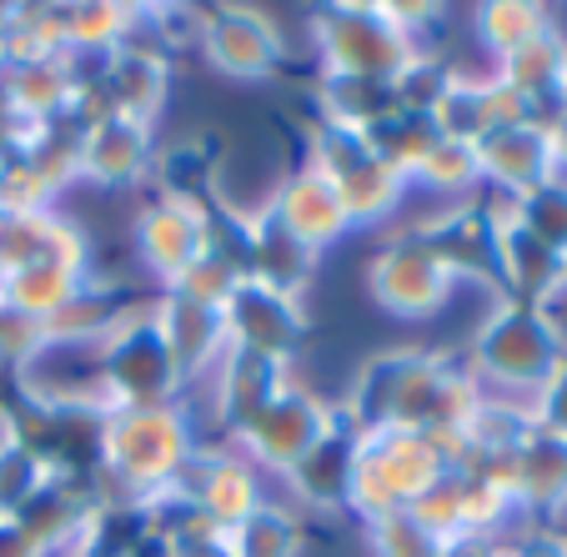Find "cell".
<instances>
[{"mask_svg":"<svg viewBox=\"0 0 567 557\" xmlns=\"http://www.w3.org/2000/svg\"><path fill=\"white\" fill-rule=\"evenodd\" d=\"M563 291H567V257H563Z\"/></svg>","mask_w":567,"mask_h":557,"instance_id":"44","label":"cell"},{"mask_svg":"<svg viewBox=\"0 0 567 557\" xmlns=\"http://www.w3.org/2000/svg\"><path fill=\"white\" fill-rule=\"evenodd\" d=\"M96 386L106 408H161L182 402L186 372L156 322V297L131 301L121 322L96 342Z\"/></svg>","mask_w":567,"mask_h":557,"instance_id":"4","label":"cell"},{"mask_svg":"<svg viewBox=\"0 0 567 557\" xmlns=\"http://www.w3.org/2000/svg\"><path fill=\"white\" fill-rule=\"evenodd\" d=\"M452 75H457V65H447L442 55L422 51L417 61L408 65V71L392 81V96H396V111H417V116H432V111L442 106V96H447Z\"/></svg>","mask_w":567,"mask_h":557,"instance_id":"35","label":"cell"},{"mask_svg":"<svg viewBox=\"0 0 567 557\" xmlns=\"http://www.w3.org/2000/svg\"><path fill=\"white\" fill-rule=\"evenodd\" d=\"M0 281H6V261H0Z\"/></svg>","mask_w":567,"mask_h":557,"instance_id":"45","label":"cell"},{"mask_svg":"<svg viewBox=\"0 0 567 557\" xmlns=\"http://www.w3.org/2000/svg\"><path fill=\"white\" fill-rule=\"evenodd\" d=\"M497 267H503V297L553 307L563 297V257L547 251L537 236H527L517 221L497 226Z\"/></svg>","mask_w":567,"mask_h":557,"instance_id":"24","label":"cell"},{"mask_svg":"<svg viewBox=\"0 0 567 557\" xmlns=\"http://www.w3.org/2000/svg\"><path fill=\"white\" fill-rule=\"evenodd\" d=\"M271 212H277L281 226H287L297 241H307L317 257L352 231V216H347V206H342V192H337V182L321 172L317 162H301L297 172L281 182V192H271Z\"/></svg>","mask_w":567,"mask_h":557,"instance_id":"16","label":"cell"},{"mask_svg":"<svg viewBox=\"0 0 567 557\" xmlns=\"http://www.w3.org/2000/svg\"><path fill=\"white\" fill-rule=\"evenodd\" d=\"M477 166H482V186L507 192V196H527V192H537V186L557 182L543 121L487 131V136L477 141Z\"/></svg>","mask_w":567,"mask_h":557,"instance_id":"17","label":"cell"},{"mask_svg":"<svg viewBox=\"0 0 567 557\" xmlns=\"http://www.w3.org/2000/svg\"><path fill=\"white\" fill-rule=\"evenodd\" d=\"M307 162H317L321 172L337 182L342 206L352 216V226L362 221H386L396 206L408 202V176L396 172L392 162H382L367 141V131L342 126L332 116L311 121V141H307Z\"/></svg>","mask_w":567,"mask_h":557,"instance_id":"6","label":"cell"},{"mask_svg":"<svg viewBox=\"0 0 567 557\" xmlns=\"http://www.w3.org/2000/svg\"><path fill=\"white\" fill-rule=\"evenodd\" d=\"M432 6H327L317 11V61L337 81H396L427 45L417 25Z\"/></svg>","mask_w":567,"mask_h":557,"instance_id":"2","label":"cell"},{"mask_svg":"<svg viewBox=\"0 0 567 557\" xmlns=\"http://www.w3.org/2000/svg\"><path fill=\"white\" fill-rule=\"evenodd\" d=\"M61 25H65V51L71 55H116L131 41L136 11L131 6H111V0L61 6Z\"/></svg>","mask_w":567,"mask_h":557,"instance_id":"28","label":"cell"},{"mask_svg":"<svg viewBox=\"0 0 567 557\" xmlns=\"http://www.w3.org/2000/svg\"><path fill=\"white\" fill-rule=\"evenodd\" d=\"M367 543L377 557H457L442 537H432L412 513H392L367 527Z\"/></svg>","mask_w":567,"mask_h":557,"instance_id":"36","label":"cell"},{"mask_svg":"<svg viewBox=\"0 0 567 557\" xmlns=\"http://www.w3.org/2000/svg\"><path fill=\"white\" fill-rule=\"evenodd\" d=\"M101 96H106L111 116H131L156 126L161 106L172 96V61L151 45H121L101 71Z\"/></svg>","mask_w":567,"mask_h":557,"instance_id":"19","label":"cell"},{"mask_svg":"<svg viewBox=\"0 0 567 557\" xmlns=\"http://www.w3.org/2000/svg\"><path fill=\"white\" fill-rule=\"evenodd\" d=\"M517 507L557 527V517L567 513V437L547 427H533L523 437V447H517Z\"/></svg>","mask_w":567,"mask_h":557,"instance_id":"22","label":"cell"},{"mask_svg":"<svg viewBox=\"0 0 567 557\" xmlns=\"http://www.w3.org/2000/svg\"><path fill=\"white\" fill-rule=\"evenodd\" d=\"M497 75H503L507 86L517 91V96H527L537 106V121L547 116V111L563 106V81H567V35L557 31L553 21L543 25V31L533 35L527 45H517L507 61L493 65Z\"/></svg>","mask_w":567,"mask_h":557,"instance_id":"23","label":"cell"},{"mask_svg":"<svg viewBox=\"0 0 567 557\" xmlns=\"http://www.w3.org/2000/svg\"><path fill=\"white\" fill-rule=\"evenodd\" d=\"M357 457H362V427L337 408V422L327 427V437L287 472L291 497H297L301 507H311V513H347Z\"/></svg>","mask_w":567,"mask_h":557,"instance_id":"15","label":"cell"},{"mask_svg":"<svg viewBox=\"0 0 567 557\" xmlns=\"http://www.w3.org/2000/svg\"><path fill=\"white\" fill-rule=\"evenodd\" d=\"M202 447L196 442L192 408L161 402V408H111L101 417V467L91 472L96 503H141L161 497L172 477L186 467V457Z\"/></svg>","mask_w":567,"mask_h":557,"instance_id":"1","label":"cell"},{"mask_svg":"<svg viewBox=\"0 0 567 557\" xmlns=\"http://www.w3.org/2000/svg\"><path fill=\"white\" fill-rule=\"evenodd\" d=\"M0 226H6V216H0Z\"/></svg>","mask_w":567,"mask_h":557,"instance_id":"46","label":"cell"},{"mask_svg":"<svg viewBox=\"0 0 567 557\" xmlns=\"http://www.w3.org/2000/svg\"><path fill=\"white\" fill-rule=\"evenodd\" d=\"M427 247L442 257V267L452 271V281H472V287H493L503 297V267H497V221L477 206V196L452 212H442L437 221L422 226Z\"/></svg>","mask_w":567,"mask_h":557,"instance_id":"13","label":"cell"},{"mask_svg":"<svg viewBox=\"0 0 567 557\" xmlns=\"http://www.w3.org/2000/svg\"><path fill=\"white\" fill-rule=\"evenodd\" d=\"M543 131H547V151H553L557 176L567 182V106L547 111V116H543Z\"/></svg>","mask_w":567,"mask_h":557,"instance_id":"40","label":"cell"},{"mask_svg":"<svg viewBox=\"0 0 567 557\" xmlns=\"http://www.w3.org/2000/svg\"><path fill=\"white\" fill-rule=\"evenodd\" d=\"M412 182H422V186H432V192H442V196H467L472 202V192L482 186V166H477V146L472 141H447L442 136L437 146H432V156L422 162V172L412 176Z\"/></svg>","mask_w":567,"mask_h":557,"instance_id":"32","label":"cell"},{"mask_svg":"<svg viewBox=\"0 0 567 557\" xmlns=\"http://www.w3.org/2000/svg\"><path fill=\"white\" fill-rule=\"evenodd\" d=\"M0 261H6V271L41 267V261L86 271L91 241L81 231V221H71L61 206H51V212H35V216H11L0 226Z\"/></svg>","mask_w":567,"mask_h":557,"instance_id":"18","label":"cell"},{"mask_svg":"<svg viewBox=\"0 0 567 557\" xmlns=\"http://www.w3.org/2000/svg\"><path fill=\"white\" fill-rule=\"evenodd\" d=\"M477 557H513V547H507V543H493L487 553H477Z\"/></svg>","mask_w":567,"mask_h":557,"instance_id":"43","label":"cell"},{"mask_svg":"<svg viewBox=\"0 0 567 557\" xmlns=\"http://www.w3.org/2000/svg\"><path fill=\"white\" fill-rule=\"evenodd\" d=\"M156 322H161V332H166V342H172V352H176V362H182L186 382L206 377L216 362H221L226 347H231V342H226L221 311L196 307V301L176 297V291H161V297H156Z\"/></svg>","mask_w":567,"mask_h":557,"instance_id":"21","label":"cell"},{"mask_svg":"<svg viewBox=\"0 0 567 557\" xmlns=\"http://www.w3.org/2000/svg\"><path fill=\"white\" fill-rule=\"evenodd\" d=\"M231 557H301L307 553V533H301V513L281 503H261L257 513H247L231 533H221Z\"/></svg>","mask_w":567,"mask_h":557,"instance_id":"27","label":"cell"},{"mask_svg":"<svg viewBox=\"0 0 567 557\" xmlns=\"http://www.w3.org/2000/svg\"><path fill=\"white\" fill-rule=\"evenodd\" d=\"M221 322L231 347H251V352H271V357H297V347L307 342L311 327L301 297L267 287L257 277H241V287L231 291V301L221 311Z\"/></svg>","mask_w":567,"mask_h":557,"instance_id":"11","label":"cell"},{"mask_svg":"<svg viewBox=\"0 0 567 557\" xmlns=\"http://www.w3.org/2000/svg\"><path fill=\"white\" fill-rule=\"evenodd\" d=\"M241 277H247V271L236 267V261L226 257V251H216V247H212L202 261H196V267H186L166 291H176V297L196 301V307L226 311V301H231V291L241 287Z\"/></svg>","mask_w":567,"mask_h":557,"instance_id":"34","label":"cell"},{"mask_svg":"<svg viewBox=\"0 0 567 557\" xmlns=\"http://www.w3.org/2000/svg\"><path fill=\"white\" fill-rule=\"evenodd\" d=\"M11 71V16H6V6H0V75Z\"/></svg>","mask_w":567,"mask_h":557,"instance_id":"42","label":"cell"},{"mask_svg":"<svg viewBox=\"0 0 567 557\" xmlns=\"http://www.w3.org/2000/svg\"><path fill=\"white\" fill-rule=\"evenodd\" d=\"M567 362V332L553 317V307H533V301L503 297L487 317H482L477 337L467 352V372L477 386H497L503 392H527L537 402L553 372Z\"/></svg>","mask_w":567,"mask_h":557,"instance_id":"3","label":"cell"},{"mask_svg":"<svg viewBox=\"0 0 567 557\" xmlns=\"http://www.w3.org/2000/svg\"><path fill=\"white\" fill-rule=\"evenodd\" d=\"M0 91H6V101H11V111L21 121L51 126V121H61L75 101L71 55H55V61H16L11 71L0 75Z\"/></svg>","mask_w":567,"mask_h":557,"instance_id":"25","label":"cell"},{"mask_svg":"<svg viewBox=\"0 0 567 557\" xmlns=\"http://www.w3.org/2000/svg\"><path fill=\"white\" fill-rule=\"evenodd\" d=\"M543 25H547L543 6H523V0H493V6H482V11H477V41H482V51L493 55V65H497V61H507L517 45L533 41Z\"/></svg>","mask_w":567,"mask_h":557,"instance_id":"30","label":"cell"},{"mask_svg":"<svg viewBox=\"0 0 567 557\" xmlns=\"http://www.w3.org/2000/svg\"><path fill=\"white\" fill-rule=\"evenodd\" d=\"M442 472H452V467L427 432H412V427L362 432V457H357L347 513L362 517L367 527L392 513H408Z\"/></svg>","mask_w":567,"mask_h":557,"instance_id":"5","label":"cell"},{"mask_svg":"<svg viewBox=\"0 0 567 557\" xmlns=\"http://www.w3.org/2000/svg\"><path fill=\"white\" fill-rule=\"evenodd\" d=\"M332 422H337V402H327L321 392L291 382L271 408H261L247 427L231 432V447L257 472H281V477H287V472L327 437Z\"/></svg>","mask_w":567,"mask_h":557,"instance_id":"7","label":"cell"},{"mask_svg":"<svg viewBox=\"0 0 567 557\" xmlns=\"http://www.w3.org/2000/svg\"><path fill=\"white\" fill-rule=\"evenodd\" d=\"M513 221L523 226L527 236H537L547 251L567 257V182L563 176L527 196H513Z\"/></svg>","mask_w":567,"mask_h":557,"instance_id":"31","label":"cell"},{"mask_svg":"<svg viewBox=\"0 0 567 557\" xmlns=\"http://www.w3.org/2000/svg\"><path fill=\"white\" fill-rule=\"evenodd\" d=\"M196 45H202L206 65L231 81H271L287 55L281 31L271 25L267 11H251V6H221V11H206L196 25Z\"/></svg>","mask_w":567,"mask_h":557,"instance_id":"10","label":"cell"},{"mask_svg":"<svg viewBox=\"0 0 567 557\" xmlns=\"http://www.w3.org/2000/svg\"><path fill=\"white\" fill-rule=\"evenodd\" d=\"M533 417H537V427H547V432H557V437H567V362L557 367L553 382L537 392Z\"/></svg>","mask_w":567,"mask_h":557,"instance_id":"37","label":"cell"},{"mask_svg":"<svg viewBox=\"0 0 567 557\" xmlns=\"http://www.w3.org/2000/svg\"><path fill=\"white\" fill-rule=\"evenodd\" d=\"M367 141H372V151L382 156V162H392L396 172L412 182V176L422 172V162L432 156V146L442 141V131H437V121H432V116H417V111H396V116L377 121V126L367 131Z\"/></svg>","mask_w":567,"mask_h":557,"instance_id":"29","label":"cell"},{"mask_svg":"<svg viewBox=\"0 0 567 557\" xmlns=\"http://www.w3.org/2000/svg\"><path fill=\"white\" fill-rule=\"evenodd\" d=\"M236 267L247 271V277L267 281V287H281V291H291V297H301L311 271H317V251H311L307 241H297L267 202V206H257V212L236 216Z\"/></svg>","mask_w":567,"mask_h":557,"instance_id":"12","label":"cell"},{"mask_svg":"<svg viewBox=\"0 0 567 557\" xmlns=\"http://www.w3.org/2000/svg\"><path fill=\"white\" fill-rule=\"evenodd\" d=\"M291 377V357H271V352H251V347H226L221 362L212 367V386H216V412H221L226 432H241L261 408H271Z\"/></svg>","mask_w":567,"mask_h":557,"instance_id":"14","label":"cell"},{"mask_svg":"<svg viewBox=\"0 0 567 557\" xmlns=\"http://www.w3.org/2000/svg\"><path fill=\"white\" fill-rule=\"evenodd\" d=\"M151 166V126L131 116H106L81 131V182L101 186H131Z\"/></svg>","mask_w":567,"mask_h":557,"instance_id":"20","label":"cell"},{"mask_svg":"<svg viewBox=\"0 0 567 557\" xmlns=\"http://www.w3.org/2000/svg\"><path fill=\"white\" fill-rule=\"evenodd\" d=\"M216 247V216L206 212V202L182 192H156L136 216V251L146 261V271H156L161 291L172 287L186 267L206 257Z\"/></svg>","mask_w":567,"mask_h":557,"instance_id":"9","label":"cell"},{"mask_svg":"<svg viewBox=\"0 0 567 557\" xmlns=\"http://www.w3.org/2000/svg\"><path fill=\"white\" fill-rule=\"evenodd\" d=\"M86 281H91L86 271L51 267V261H41V267H16L0 281V311H11V317H25V322L41 327L45 317L61 311Z\"/></svg>","mask_w":567,"mask_h":557,"instance_id":"26","label":"cell"},{"mask_svg":"<svg viewBox=\"0 0 567 557\" xmlns=\"http://www.w3.org/2000/svg\"><path fill=\"white\" fill-rule=\"evenodd\" d=\"M55 472L45 467L35 452H25L16 437L0 432V517H16L45 483H51Z\"/></svg>","mask_w":567,"mask_h":557,"instance_id":"33","label":"cell"},{"mask_svg":"<svg viewBox=\"0 0 567 557\" xmlns=\"http://www.w3.org/2000/svg\"><path fill=\"white\" fill-rule=\"evenodd\" d=\"M367 287H372V301L392 317H412V322H427L452 301L457 281L442 267V257L427 247V236H396L367 267Z\"/></svg>","mask_w":567,"mask_h":557,"instance_id":"8","label":"cell"},{"mask_svg":"<svg viewBox=\"0 0 567 557\" xmlns=\"http://www.w3.org/2000/svg\"><path fill=\"white\" fill-rule=\"evenodd\" d=\"M513 557H567V533L563 527H533L523 543H507Z\"/></svg>","mask_w":567,"mask_h":557,"instance_id":"39","label":"cell"},{"mask_svg":"<svg viewBox=\"0 0 567 557\" xmlns=\"http://www.w3.org/2000/svg\"><path fill=\"white\" fill-rule=\"evenodd\" d=\"M176 533H182V557H231L221 533H212V527H196L186 517H176Z\"/></svg>","mask_w":567,"mask_h":557,"instance_id":"38","label":"cell"},{"mask_svg":"<svg viewBox=\"0 0 567 557\" xmlns=\"http://www.w3.org/2000/svg\"><path fill=\"white\" fill-rule=\"evenodd\" d=\"M0 557H45V553L16 517H0Z\"/></svg>","mask_w":567,"mask_h":557,"instance_id":"41","label":"cell"}]
</instances>
